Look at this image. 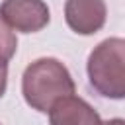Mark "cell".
I'll list each match as a JSON object with an SVG mask.
<instances>
[{
    "label": "cell",
    "mask_w": 125,
    "mask_h": 125,
    "mask_svg": "<svg viewBox=\"0 0 125 125\" xmlns=\"http://www.w3.org/2000/svg\"><path fill=\"white\" fill-rule=\"evenodd\" d=\"M6 84H8V61L0 59V98L6 92Z\"/></svg>",
    "instance_id": "cell-7"
},
{
    "label": "cell",
    "mask_w": 125,
    "mask_h": 125,
    "mask_svg": "<svg viewBox=\"0 0 125 125\" xmlns=\"http://www.w3.org/2000/svg\"><path fill=\"white\" fill-rule=\"evenodd\" d=\"M88 78L104 98L121 100L125 96V41L121 37H109L90 53Z\"/></svg>",
    "instance_id": "cell-2"
},
{
    "label": "cell",
    "mask_w": 125,
    "mask_h": 125,
    "mask_svg": "<svg viewBox=\"0 0 125 125\" xmlns=\"http://www.w3.org/2000/svg\"><path fill=\"white\" fill-rule=\"evenodd\" d=\"M49 121L51 125H102L98 111L74 94L59 98L49 107Z\"/></svg>",
    "instance_id": "cell-5"
},
{
    "label": "cell",
    "mask_w": 125,
    "mask_h": 125,
    "mask_svg": "<svg viewBox=\"0 0 125 125\" xmlns=\"http://www.w3.org/2000/svg\"><path fill=\"white\" fill-rule=\"evenodd\" d=\"M16 49H18V39H16L14 31L6 25V21L0 18V59L10 61L16 53Z\"/></svg>",
    "instance_id": "cell-6"
},
{
    "label": "cell",
    "mask_w": 125,
    "mask_h": 125,
    "mask_svg": "<svg viewBox=\"0 0 125 125\" xmlns=\"http://www.w3.org/2000/svg\"><path fill=\"white\" fill-rule=\"evenodd\" d=\"M0 18L10 29L21 33H35L49 23V8L43 0H4Z\"/></svg>",
    "instance_id": "cell-3"
},
{
    "label": "cell",
    "mask_w": 125,
    "mask_h": 125,
    "mask_svg": "<svg viewBox=\"0 0 125 125\" xmlns=\"http://www.w3.org/2000/svg\"><path fill=\"white\" fill-rule=\"evenodd\" d=\"M76 86L68 68L53 59L43 57L33 61L21 76V92L25 102L37 111H49V107L62 96L74 94Z\"/></svg>",
    "instance_id": "cell-1"
},
{
    "label": "cell",
    "mask_w": 125,
    "mask_h": 125,
    "mask_svg": "<svg viewBox=\"0 0 125 125\" xmlns=\"http://www.w3.org/2000/svg\"><path fill=\"white\" fill-rule=\"evenodd\" d=\"M105 2L104 0H66L64 18L72 31L80 35H92L105 23Z\"/></svg>",
    "instance_id": "cell-4"
},
{
    "label": "cell",
    "mask_w": 125,
    "mask_h": 125,
    "mask_svg": "<svg viewBox=\"0 0 125 125\" xmlns=\"http://www.w3.org/2000/svg\"><path fill=\"white\" fill-rule=\"evenodd\" d=\"M102 125H125V121L115 117V119H109V121H102Z\"/></svg>",
    "instance_id": "cell-8"
}]
</instances>
